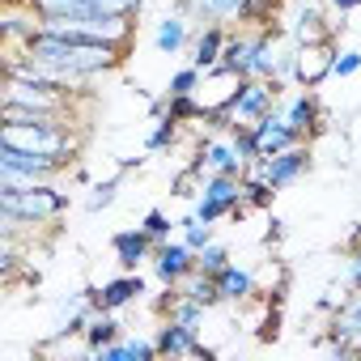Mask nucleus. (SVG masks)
<instances>
[{
	"label": "nucleus",
	"instance_id": "obj_19",
	"mask_svg": "<svg viewBox=\"0 0 361 361\" xmlns=\"http://www.w3.org/2000/svg\"><path fill=\"white\" fill-rule=\"evenodd\" d=\"M153 47H157L161 56H183V51L192 47V18H188L183 9L157 18V26H153Z\"/></svg>",
	"mask_w": 361,
	"mask_h": 361
},
{
	"label": "nucleus",
	"instance_id": "obj_38",
	"mask_svg": "<svg viewBox=\"0 0 361 361\" xmlns=\"http://www.w3.org/2000/svg\"><path fill=\"white\" fill-rule=\"evenodd\" d=\"M327 9H331L336 18H344V13H357V9H361V0H327Z\"/></svg>",
	"mask_w": 361,
	"mask_h": 361
},
{
	"label": "nucleus",
	"instance_id": "obj_29",
	"mask_svg": "<svg viewBox=\"0 0 361 361\" xmlns=\"http://www.w3.org/2000/svg\"><path fill=\"white\" fill-rule=\"evenodd\" d=\"M204 314H209V306H200L196 298H178L174 306H170V314H161V319H174V323H183V327H192V331H200V323H204Z\"/></svg>",
	"mask_w": 361,
	"mask_h": 361
},
{
	"label": "nucleus",
	"instance_id": "obj_32",
	"mask_svg": "<svg viewBox=\"0 0 361 361\" xmlns=\"http://www.w3.org/2000/svg\"><path fill=\"white\" fill-rule=\"evenodd\" d=\"M115 200H119V174H115V178H102V183L90 188V196H85V213L98 217V213H106Z\"/></svg>",
	"mask_w": 361,
	"mask_h": 361
},
{
	"label": "nucleus",
	"instance_id": "obj_18",
	"mask_svg": "<svg viewBox=\"0 0 361 361\" xmlns=\"http://www.w3.org/2000/svg\"><path fill=\"white\" fill-rule=\"evenodd\" d=\"M39 30H43V18L26 5V0H9L5 18H0V35H5V47H26Z\"/></svg>",
	"mask_w": 361,
	"mask_h": 361
},
{
	"label": "nucleus",
	"instance_id": "obj_28",
	"mask_svg": "<svg viewBox=\"0 0 361 361\" xmlns=\"http://www.w3.org/2000/svg\"><path fill=\"white\" fill-rule=\"evenodd\" d=\"M183 293H188V298H196V302H200V306H209V310H213V306H221L217 281H213L209 272H192V276L183 281Z\"/></svg>",
	"mask_w": 361,
	"mask_h": 361
},
{
	"label": "nucleus",
	"instance_id": "obj_2",
	"mask_svg": "<svg viewBox=\"0 0 361 361\" xmlns=\"http://www.w3.org/2000/svg\"><path fill=\"white\" fill-rule=\"evenodd\" d=\"M0 209H9L35 226H56L68 213V192L56 183H0Z\"/></svg>",
	"mask_w": 361,
	"mask_h": 361
},
{
	"label": "nucleus",
	"instance_id": "obj_36",
	"mask_svg": "<svg viewBox=\"0 0 361 361\" xmlns=\"http://www.w3.org/2000/svg\"><path fill=\"white\" fill-rule=\"evenodd\" d=\"M170 196H178V200H196V196H200V174H192V170L174 174V192H170Z\"/></svg>",
	"mask_w": 361,
	"mask_h": 361
},
{
	"label": "nucleus",
	"instance_id": "obj_16",
	"mask_svg": "<svg viewBox=\"0 0 361 361\" xmlns=\"http://www.w3.org/2000/svg\"><path fill=\"white\" fill-rule=\"evenodd\" d=\"M251 132H255L259 157H272V153H285V149H293V145H306V140L285 123V115H281V111H268L264 119H255V123H251Z\"/></svg>",
	"mask_w": 361,
	"mask_h": 361
},
{
	"label": "nucleus",
	"instance_id": "obj_21",
	"mask_svg": "<svg viewBox=\"0 0 361 361\" xmlns=\"http://www.w3.org/2000/svg\"><path fill=\"white\" fill-rule=\"evenodd\" d=\"M226 39H230V30L221 26V22H209V26H200V35L192 39V64L200 68V73H213L217 64H221V51H226Z\"/></svg>",
	"mask_w": 361,
	"mask_h": 361
},
{
	"label": "nucleus",
	"instance_id": "obj_30",
	"mask_svg": "<svg viewBox=\"0 0 361 361\" xmlns=\"http://www.w3.org/2000/svg\"><path fill=\"white\" fill-rule=\"evenodd\" d=\"M226 264H234V255H230V247H226V243H217V238H213L209 247H200V251H196V272L217 276Z\"/></svg>",
	"mask_w": 361,
	"mask_h": 361
},
{
	"label": "nucleus",
	"instance_id": "obj_37",
	"mask_svg": "<svg viewBox=\"0 0 361 361\" xmlns=\"http://www.w3.org/2000/svg\"><path fill=\"white\" fill-rule=\"evenodd\" d=\"M344 285L348 289H361V247H353L348 259H344Z\"/></svg>",
	"mask_w": 361,
	"mask_h": 361
},
{
	"label": "nucleus",
	"instance_id": "obj_10",
	"mask_svg": "<svg viewBox=\"0 0 361 361\" xmlns=\"http://www.w3.org/2000/svg\"><path fill=\"white\" fill-rule=\"evenodd\" d=\"M39 18H73V13H128L140 18L145 0H26Z\"/></svg>",
	"mask_w": 361,
	"mask_h": 361
},
{
	"label": "nucleus",
	"instance_id": "obj_11",
	"mask_svg": "<svg viewBox=\"0 0 361 361\" xmlns=\"http://www.w3.org/2000/svg\"><path fill=\"white\" fill-rule=\"evenodd\" d=\"M276 111L285 115V123L302 136V140H310L314 132H323V102H319V94L314 90H298V94H281V102H276Z\"/></svg>",
	"mask_w": 361,
	"mask_h": 361
},
{
	"label": "nucleus",
	"instance_id": "obj_23",
	"mask_svg": "<svg viewBox=\"0 0 361 361\" xmlns=\"http://www.w3.org/2000/svg\"><path fill=\"white\" fill-rule=\"evenodd\" d=\"M213 281H217L221 302H230V306H243V302H251V298H255V272H251V268H243V264H226Z\"/></svg>",
	"mask_w": 361,
	"mask_h": 361
},
{
	"label": "nucleus",
	"instance_id": "obj_35",
	"mask_svg": "<svg viewBox=\"0 0 361 361\" xmlns=\"http://www.w3.org/2000/svg\"><path fill=\"white\" fill-rule=\"evenodd\" d=\"M361 73V47H340L336 60H331V77H357Z\"/></svg>",
	"mask_w": 361,
	"mask_h": 361
},
{
	"label": "nucleus",
	"instance_id": "obj_31",
	"mask_svg": "<svg viewBox=\"0 0 361 361\" xmlns=\"http://www.w3.org/2000/svg\"><path fill=\"white\" fill-rule=\"evenodd\" d=\"M178 238H183L192 251H200V247H209V243H213V226H209V221H200L196 213H188V217H178Z\"/></svg>",
	"mask_w": 361,
	"mask_h": 361
},
{
	"label": "nucleus",
	"instance_id": "obj_44",
	"mask_svg": "<svg viewBox=\"0 0 361 361\" xmlns=\"http://www.w3.org/2000/svg\"><path fill=\"white\" fill-rule=\"evenodd\" d=\"M323 5H327V0H323Z\"/></svg>",
	"mask_w": 361,
	"mask_h": 361
},
{
	"label": "nucleus",
	"instance_id": "obj_8",
	"mask_svg": "<svg viewBox=\"0 0 361 361\" xmlns=\"http://www.w3.org/2000/svg\"><path fill=\"white\" fill-rule=\"evenodd\" d=\"M192 174H247L251 166L243 161L238 145L230 140V132H209L196 149H192V161H188Z\"/></svg>",
	"mask_w": 361,
	"mask_h": 361
},
{
	"label": "nucleus",
	"instance_id": "obj_42",
	"mask_svg": "<svg viewBox=\"0 0 361 361\" xmlns=\"http://www.w3.org/2000/svg\"><path fill=\"white\" fill-rule=\"evenodd\" d=\"M132 170H145V157H119V174H132Z\"/></svg>",
	"mask_w": 361,
	"mask_h": 361
},
{
	"label": "nucleus",
	"instance_id": "obj_24",
	"mask_svg": "<svg viewBox=\"0 0 361 361\" xmlns=\"http://www.w3.org/2000/svg\"><path fill=\"white\" fill-rule=\"evenodd\" d=\"M243 5H247V0H178V9H183L188 18H196L200 26H209V22L230 26V22H238Z\"/></svg>",
	"mask_w": 361,
	"mask_h": 361
},
{
	"label": "nucleus",
	"instance_id": "obj_14",
	"mask_svg": "<svg viewBox=\"0 0 361 361\" xmlns=\"http://www.w3.org/2000/svg\"><path fill=\"white\" fill-rule=\"evenodd\" d=\"M336 39L331 43H314V47H298V73H293V90H319L331 77V60H336Z\"/></svg>",
	"mask_w": 361,
	"mask_h": 361
},
{
	"label": "nucleus",
	"instance_id": "obj_7",
	"mask_svg": "<svg viewBox=\"0 0 361 361\" xmlns=\"http://www.w3.org/2000/svg\"><path fill=\"white\" fill-rule=\"evenodd\" d=\"M243 204V174H204L200 178V196L192 200V213L209 226L230 217Z\"/></svg>",
	"mask_w": 361,
	"mask_h": 361
},
{
	"label": "nucleus",
	"instance_id": "obj_3",
	"mask_svg": "<svg viewBox=\"0 0 361 361\" xmlns=\"http://www.w3.org/2000/svg\"><path fill=\"white\" fill-rule=\"evenodd\" d=\"M336 13L323 5V0H285V13L276 18L285 26V35L298 47H314V43H331L336 39Z\"/></svg>",
	"mask_w": 361,
	"mask_h": 361
},
{
	"label": "nucleus",
	"instance_id": "obj_15",
	"mask_svg": "<svg viewBox=\"0 0 361 361\" xmlns=\"http://www.w3.org/2000/svg\"><path fill=\"white\" fill-rule=\"evenodd\" d=\"M153 238L140 230V226H128V230H115L111 234V251H115V264L123 272H140V264H153Z\"/></svg>",
	"mask_w": 361,
	"mask_h": 361
},
{
	"label": "nucleus",
	"instance_id": "obj_39",
	"mask_svg": "<svg viewBox=\"0 0 361 361\" xmlns=\"http://www.w3.org/2000/svg\"><path fill=\"white\" fill-rule=\"evenodd\" d=\"M276 327H281V310H272V314L264 319V331H259V340H276Z\"/></svg>",
	"mask_w": 361,
	"mask_h": 361
},
{
	"label": "nucleus",
	"instance_id": "obj_9",
	"mask_svg": "<svg viewBox=\"0 0 361 361\" xmlns=\"http://www.w3.org/2000/svg\"><path fill=\"white\" fill-rule=\"evenodd\" d=\"M251 170H259V174L268 178V183H272L276 192H285V188L302 183V178L310 174V149H306V145H293V149H285V153L259 157Z\"/></svg>",
	"mask_w": 361,
	"mask_h": 361
},
{
	"label": "nucleus",
	"instance_id": "obj_34",
	"mask_svg": "<svg viewBox=\"0 0 361 361\" xmlns=\"http://www.w3.org/2000/svg\"><path fill=\"white\" fill-rule=\"evenodd\" d=\"M200 81H204V73H200L196 64H188V68H178V73L170 77L166 94H170V98H183V94H196V90H200Z\"/></svg>",
	"mask_w": 361,
	"mask_h": 361
},
{
	"label": "nucleus",
	"instance_id": "obj_40",
	"mask_svg": "<svg viewBox=\"0 0 361 361\" xmlns=\"http://www.w3.org/2000/svg\"><path fill=\"white\" fill-rule=\"evenodd\" d=\"M170 115V98H149V119H161Z\"/></svg>",
	"mask_w": 361,
	"mask_h": 361
},
{
	"label": "nucleus",
	"instance_id": "obj_13",
	"mask_svg": "<svg viewBox=\"0 0 361 361\" xmlns=\"http://www.w3.org/2000/svg\"><path fill=\"white\" fill-rule=\"evenodd\" d=\"M153 340H157V357H204V361L213 357V348L200 340V331L174 323V319H161Z\"/></svg>",
	"mask_w": 361,
	"mask_h": 361
},
{
	"label": "nucleus",
	"instance_id": "obj_4",
	"mask_svg": "<svg viewBox=\"0 0 361 361\" xmlns=\"http://www.w3.org/2000/svg\"><path fill=\"white\" fill-rule=\"evenodd\" d=\"M81 94L73 90H51V85H35V81H18V77H5V98L0 106H22V111H35V115H64V119H77Z\"/></svg>",
	"mask_w": 361,
	"mask_h": 361
},
{
	"label": "nucleus",
	"instance_id": "obj_20",
	"mask_svg": "<svg viewBox=\"0 0 361 361\" xmlns=\"http://www.w3.org/2000/svg\"><path fill=\"white\" fill-rule=\"evenodd\" d=\"M217 68H226V73H234V77H255V35H251L247 26L230 30Z\"/></svg>",
	"mask_w": 361,
	"mask_h": 361
},
{
	"label": "nucleus",
	"instance_id": "obj_41",
	"mask_svg": "<svg viewBox=\"0 0 361 361\" xmlns=\"http://www.w3.org/2000/svg\"><path fill=\"white\" fill-rule=\"evenodd\" d=\"M264 238H268V243H281V238H285V221H281V217H272V221H268V234H264Z\"/></svg>",
	"mask_w": 361,
	"mask_h": 361
},
{
	"label": "nucleus",
	"instance_id": "obj_26",
	"mask_svg": "<svg viewBox=\"0 0 361 361\" xmlns=\"http://www.w3.org/2000/svg\"><path fill=\"white\" fill-rule=\"evenodd\" d=\"M178 140H183V123H178L174 115H161V119H153V128L145 132V153H166V149H174Z\"/></svg>",
	"mask_w": 361,
	"mask_h": 361
},
{
	"label": "nucleus",
	"instance_id": "obj_12",
	"mask_svg": "<svg viewBox=\"0 0 361 361\" xmlns=\"http://www.w3.org/2000/svg\"><path fill=\"white\" fill-rule=\"evenodd\" d=\"M196 272V251L183 238H166L153 247V276L161 285H183Z\"/></svg>",
	"mask_w": 361,
	"mask_h": 361
},
{
	"label": "nucleus",
	"instance_id": "obj_6",
	"mask_svg": "<svg viewBox=\"0 0 361 361\" xmlns=\"http://www.w3.org/2000/svg\"><path fill=\"white\" fill-rule=\"evenodd\" d=\"M289 85L285 81H264V77H243L238 81V90H234V98L226 102V111H230V119L234 123H255V119H264L268 111H276V102H281V94H285Z\"/></svg>",
	"mask_w": 361,
	"mask_h": 361
},
{
	"label": "nucleus",
	"instance_id": "obj_17",
	"mask_svg": "<svg viewBox=\"0 0 361 361\" xmlns=\"http://www.w3.org/2000/svg\"><path fill=\"white\" fill-rule=\"evenodd\" d=\"M145 293H149V285H145L140 272H119V276H111V281L98 285V310H128Z\"/></svg>",
	"mask_w": 361,
	"mask_h": 361
},
{
	"label": "nucleus",
	"instance_id": "obj_43",
	"mask_svg": "<svg viewBox=\"0 0 361 361\" xmlns=\"http://www.w3.org/2000/svg\"><path fill=\"white\" fill-rule=\"evenodd\" d=\"M353 247H361V226H357V230L348 234V251H353Z\"/></svg>",
	"mask_w": 361,
	"mask_h": 361
},
{
	"label": "nucleus",
	"instance_id": "obj_22",
	"mask_svg": "<svg viewBox=\"0 0 361 361\" xmlns=\"http://www.w3.org/2000/svg\"><path fill=\"white\" fill-rule=\"evenodd\" d=\"M119 336H128L123 331V323H119V310H94L90 314V323H85V336H81V344H85V353L90 357H98L106 344H115Z\"/></svg>",
	"mask_w": 361,
	"mask_h": 361
},
{
	"label": "nucleus",
	"instance_id": "obj_25",
	"mask_svg": "<svg viewBox=\"0 0 361 361\" xmlns=\"http://www.w3.org/2000/svg\"><path fill=\"white\" fill-rule=\"evenodd\" d=\"M98 357H102V361H153V357H157V340H145V336H119V340L106 344Z\"/></svg>",
	"mask_w": 361,
	"mask_h": 361
},
{
	"label": "nucleus",
	"instance_id": "obj_1",
	"mask_svg": "<svg viewBox=\"0 0 361 361\" xmlns=\"http://www.w3.org/2000/svg\"><path fill=\"white\" fill-rule=\"evenodd\" d=\"M22 51H26L35 64L60 73V77H64L68 85H77V90H85V85L98 81V77L119 73L123 60H128V47H115V43H73V39L47 35V30H39Z\"/></svg>",
	"mask_w": 361,
	"mask_h": 361
},
{
	"label": "nucleus",
	"instance_id": "obj_27",
	"mask_svg": "<svg viewBox=\"0 0 361 361\" xmlns=\"http://www.w3.org/2000/svg\"><path fill=\"white\" fill-rule=\"evenodd\" d=\"M272 200H276V188L268 183L259 170H247L243 174V204L247 209H272Z\"/></svg>",
	"mask_w": 361,
	"mask_h": 361
},
{
	"label": "nucleus",
	"instance_id": "obj_5",
	"mask_svg": "<svg viewBox=\"0 0 361 361\" xmlns=\"http://www.w3.org/2000/svg\"><path fill=\"white\" fill-rule=\"evenodd\" d=\"M73 161L64 157H47V153H26V149H9L0 145V183H51L60 178Z\"/></svg>",
	"mask_w": 361,
	"mask_h": 361
},
{
	"label": "nucleus",
	"instance_id": "obj_33",
	"mask_svg": "<svg viewBox=\"0 0 361 361\" xmlns=\"http://www.w3.org/2000/svg\"><path fill=\"white\" fill-rule=\"evenodd\" d=\"M140 230L153 238V243H166V238H174V230H178V221L166 213V209H149L145 217H140Z\"/></svg>",
	"mask_w": 361,
	"mask_h": 361
}]
</instances>
